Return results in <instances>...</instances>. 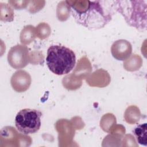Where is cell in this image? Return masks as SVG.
Instances as JSON below:
<instances>
[{
  "label": "cell",
  "mask_w": 147,
  "mask_h": 147,
  "mask_svg": "<svg viewBox=\"0 0 147 147\" xmlns=\"http://www.w3.org/2000/svg\"><path fill=\"white\" fill-rule=\"evenodd\" d=\"M105 2L86 1L84 5H81L79 1H66L75 21L91 30L102 28L111 20V7Z\"/></svg>",
  "instance_id": "cell-1"
},
{
  "label": "cell",
  "mask_w": 147,
  "mask_h": 147,
  "mask_svg": "<svg viewBox=\"0 0 147 147\" xmlns=\"http://www.w3.org/2000/svg\"><path fill=\"white\" fill-rule=\"evenodd\" d=\"M46 63L49 69L57 75L69 73L76 63L74 51L63 45H53L49 47L46 57Z\"/></svg>",
  "instance_id": "cell-2"
},
{
  "label": "cell",
  "mask_w": 147,
  "mask_h": 147,
  "mask_svg": "<svg viewBox=\"0 0 147 147\" xmlns=\"http://www.w3.org/2000/svg\"><path fill=\"white\" fill-rule=\"evenodd\" d=\"M113 5L127 24L139 30H146V1H116Z\"/></svg>",
  "instance_id": "cell-3"
},
{
  "label": "cell",
  "mask_w": 147,
  "mask_h": 147,
  "mask_svg": "<svg viewBox=\"0 0 147 147\" xmlns=\"http://www.w3.org/2000/svg\"><path fill=\"white\" fill-rule=\"evenodd\" d=\"M42 113L36 109L21 110L15 118V125L17 130L25 135L37 132L41 126Z\"/></svg>",
  "instance_id": "cell-4"
},
{
  "label": "cell",
  "mask_w": 147,
  "mask_h": 147,
  "mask_svg": "<svg viewBox=\"0 0 147 147\" xmlns=\"http://www.w3.org/2000/svg\"><path fill=\"white\" fill-rule=\"evenodd\" d=\"M8 62L16 69L25 67L29 63L28 48L25 45H17L12 47L8 53Z\"/></svg>",
  "instance_id": "cell-5"
},
{
  "label": "cell",
  "mask_w": 147,
  "mask_h": 147,
  "mask_svg": "<svg viewBox=\"0 0 147 147\" xmlns=\"http://www.w3.org/2000/svg\"><path fill=\"white\" fill-rule=\"evenodd\" d=\"M133 133L137 142L142 145H147V126L146 123L138 125L133 130Z\"/></svg>",
  "instance_id": "cell-6"
}]
</instances>
